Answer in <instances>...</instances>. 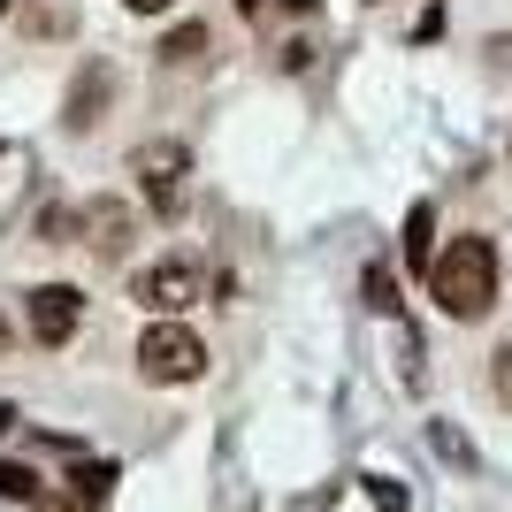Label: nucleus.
Returning <instances> with one entry per match:
<instances>
[{
	"mask_svg": "<svg viewBox=\"0 0 512 512\" xmlns=\"http://www.w3.org/2000/svg\"><path fill=\"white\" fill-rule=\"evenodd\" d=\"M8 428H16V406H0V436H8Z\"/></svg>",
	"mask_w": 512,
	"mask_h": 512,
	"instance_id": "20",
	"label": "nucleus"
},
{
	"mask_svg": "<svg viewBox=\"0 0 512 512\" xmlns=\"http://www.w3.org/2000/svg\"><path fill=\"white\" fill-rule=\"evenodd\" d=\"M39 237H46V245L77 237V207H46V214H39Z\"/></svg>",
	"mask_w": 512,
	"mask_h": 512,
	"instance_id": "12",
	"label": "nucleus"
},
{
	"mask_svg": "<svg viewBox=\"0 0 512 512\" xmlns=\"http://www.w3.org/2000/svg\"><path fill=\"white\" fill-rule=\"evenodd\" d=\"M283 8H291V16H314V8H321V0H283Z\"/></svg>",
	"mask_w": 512,
	"mask_h": 512,
	"instance_id": "18",
	"label": "nucleus"
},
{
	"mask_svg": "<svg viewBox=\"0 0 512 512\" xmlns=\"http://www.w3.org/2000/svg\"><path fill=\"white\" fill-rule=\"evenodd\" d=\"M497 276H505V268H497V245L482 230H467L428 260V299L444 306L451 321H482L497 306Z\"/></svg>",
	"mask_w": 512,
	"mask_h": 512,
	"instance_id": "1",
	"label": "nucleus"
},
{
	"mask_svg": "<svg viewBox=\"0 0 512 512\" xmlns=\"http://www.w3.org/2000/svg\"><path fill=\"white\" fill-rule=\"evenodd\" d=\"M207 54V23H176V31H161V62H199Z\"/></svg>",
	"mask_w": 512,
	"mask_h": 512,
	"instance_id": "9",
	"label": "nucleus"
},
{
	"mask_svg": "<svg viewBox=\"0 0 512 512\" xmlns=\"http://www.w3.org/2000/svg\"><path fill=\"white\" fill-rule=\"evenodd\" d=\"M39 512H85L77 497H39Z\"/></svg>",
	"mask_w": 512,
	"mask_h": 512,
	"instance_id": "17",
	"label": "nucleus"
},
{
	"mask_svg": "<svg viewBox=\"0 0 512 512\" xmlns=\"http://www.w3.org/2000/svg\"><path fill=\"white\" fill-rule=\"evenodd\" d=\"M123 8H130V16H169L176 0H123Z\"/></svg>",
	"mask_w": 512,
	"mask_h": 512,
	"instance_id": "16",
	"label": "nucleus"
},
{
	"mask_svg": "<svg viewBox=\"0 0 512 512\" xmlns=\"http://www.w3.org/2000/svg\"><path fill=\"white\" fill-rule=\"evenodd\" d=\"M367 306H375V314H398V283H390V268H367Z\"/></svg>",
	"mask_w": 512,
	"mask_h": 512,
	"instance_id": "11",
	"label": "nucleus"
},
{
	"mask_svg": "<svg viewBox=\"0 0 512 512\" xmlns=\"http://www.w3.org/2000/svg\"><path fill=\"white\" fill-rule=\"evenodd\" d=\"M138 375H146V383H161V390L199 383V375H207V337H199V329H184V314H161L146 337H138Z\"/></svg>",
	"mask_w": 512,
	"mask_h": 512,
	"instance_id": "2",
	"label": "nucleus"
},
{
	"mask_svg": "<svg viewBox=\"0 0 512 512\" xmlns=\"http://www.w3.org/2000/svg\"><path fill=\"white\" fill-rule=\"evenodd\" d=\"M130 176H138L146 207L161 222H176L184 214V184H192V153H184V138H146V146L130 153Z\"/></svg>",
	"mask_w": 512,
	"mask_h": 512,
	"instance_id": "3",
	"label": "nucleus"
},
{
	"mask_svg": "<svg viewBox=\"0 0 512 512\" xmlns=\"http://www.w3.org/2000/svg\"><path fill=\"white\" fill-rule=\"evenodd\" d=\"M260 8H268V0H237V16H260Z\"/></svg>",
	"mask_w": 512,
	"mask_h": 512,
	"instance_id": "19",
	"label": "nucleus"
},
{
	"mask_svg": "<svg viewBox=\"0 0 512 512\" xmlns=\"http://www.w3.org/2000/svg\"><path fill=\"white\" fill-rule=\"evenodd\" d=\"M0 352H8V321H0Z\"/></svg>",
	"mask_w": 512,
	"mask_h": 512,
	"instance_id": "21",
	"label": "nucleus"
},
{
	"mask_svg": "<svg viewBox=\"0 0 512 512\" xmlns=\"http://www.w3.org/2000/svg\"><path fill=\"white\" fill-rule=\"evenodd\" d=\"M130 299L146 306V314H184V306L207 299V268H199V260H184V253H169V260H153V268H138Z\"/></svg>",
	"mask_w": 512,
	"mask_h": 512,
	"instance_id": "4",
	"label": "nucleus"
},
{
	"mask_svg": "<svg viewBox=\"0 0 512 512\" xmlns=\"http://www.w3.org/2000/svg\"><path fill=\"white\" fill-rule=\"evenodd\" d=\"M8 8H16V0H0V16H8Z\"/></svg>",
	"mask_w": 512,
	"mask_h": 512,
	"instance_id": "22",
	"label": "nucleus"
},
{
	"mask_svg": "<svg viewBox=\"0 0 512 512\" xmlns=\"http://www.w3.org/2000/svg\"><path fill=\"white\" fill-rule=\"evenodd\" d=\"M107 100H115V69H107V62H85V69H77V92L62 100V123L85 138V130H100Z\"/></svg>",
	"mask_w": 512,
	"mask_h": 512,
	"instance_id": "7",
	"label": "nucleus"
},
{
	"mask_svg": "<svg viewBox=\"0 0 512 512\" xmlns=\"http://www.w3.org/2000/svg\"><path fill=\"white\" fill-rule=\"evenodd\" d=\"M23 314H31V337H39L46 352H62V344L85 329V291H77V283H31V291H23Z\"/></svg>",
	"mask_w": 512,
	"mask_h": 512,
	"instance_id": "5",
	"label": "nucleus"
},
{
	"mask_svg": "<svg viewBox=\"0 0 512 512\" xmlns=\"http://www.w3.org/2000/svg\"><path fill=\"white\" fill-rule=\"evenodd\" d=\"M436 451H444L451 467H474V451H467V436H459V428H436Z\"/></svg>",
	"mask_w": 512,
	"mask_h": 512,
	"instance_id": "14",
	"label": "nucleus"
},
{
	"mask_svg": "<svg viewBox=\"0 0 512 512\" xmlns=\"http://www.w3.org/2000/svg\"><path fill=\"white\" fill-rule=\"evenodd\" d=\"M107 490H115V467H77V497H85V505H100Z\"/></svg>",
	"mask_w": 512,
	"mask_h": 512,
	"instance_id": "13",
	"label": "nucleus"
},
{
	"mask_svg": "<svg viewBox=\"0 0 512 512\" xmlns=\"http://www.w3.org/2000/svg\"><path fill=\"white\" fill-rule=\"evenodd\" d=\"M0 497H8V505H39V474L31 467H16V459H0Z\"/></svg>",
	"mask_w": 512,
	"mask_h": 512,
	"instance_id": "10",
	"label": "nucleus"
},
{
	"mask_svg": "<svg viewBox=\"0 0 512 512\" xmlns=\"http://www.w3.org/2000/svg\"><path fill=\"white\" fill-rule=\"evenodd\" d=\"M490 383H497V398H512V344L497 352V367H490Z\"/></svg>",
	"mask_w": 512,
	"mask_h": 512,
	"instance_id": "15",
	"label": "nucleus"
},
{
	"mask_svg": "<svg viewBox=\"0 0 512 512\" xmlns=\"http://www.w3.org/2000/svg\"><path fill=\"white\" fill-rule=\"evenodd\" d=\"M77 237H85L100 260H130L138 237H146V222H138L123 199H92V207H77Z\"/></svg>",
	"mask_w": 512,
	"mask_h": 512,
	"instance_id": "6",
	"label": "nucleus"
},
{
	"mask_svg": "<svg viewBox=\"0 0 512 512\" xmlns=\"http://www.w3.org/2000/svg\"><path fill=\"white\" fill-rule=\"evenodd\" d=\"M428 260H436V207L421 199V207L406 214V268H421V276H428Z\"/></svg>",
	"mask_w": 512,
	"mask_h": 512,
	"instance_id": "8",
	"label": "nucleus"
}]
</instances>
